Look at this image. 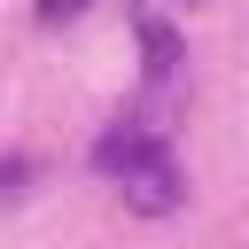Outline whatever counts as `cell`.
<instances>
[{
    "label": "cell",
    "instance_id": "2",
    "mask_svg": "<svg viewBox=\"0 0 249 249\" xmlns=\"http://www.w3.org/2000/svg\"><path fill=\"white\" fill-rule=\"evenodd\" d=\"M140 39H148V78L163 86V78H171V62H179V47H171V31H163V23H140Z\"/></svg>",
    "mask_w": 249,
    "mask_h": 249
},
{
    "label": "cell",
    "instance_id": "3",
    "mask_svg": "<svg viewBox=\"0 0 249 249\" xmlns=\"http://www.w3.org/2000/svg\"><path fill=\"white\" fill-rule=\"evenodd\" d=\"M86 8H93V0H39V16H47V23H70V16H86Z\"/></svg>",
    "mask_w": 249,
    "mask_h": 249
},
{
    "label": "cell",
    "instance_id": "1",
    "mask_svg": "<svg viewBox=\"0 0 249 249\" xmlns=\"http://www.w3.org/2000/svg\"><path fill=\"white\" fill-rule=\"evenodd\" d=\"M93 163L124 187V210H140V218H171V210L187 202V171H179L171 140H163L156 124H140V117L109 124L101 148H93Z\"/></svg>",
    "mask_w": 249,
    "mask_h": 249
}]
</instances>
